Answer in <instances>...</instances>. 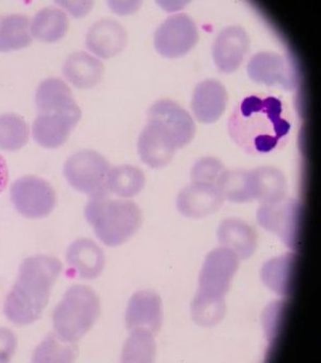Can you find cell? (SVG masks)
<instances>
[{"label":"cell","instance_id":"cell-1","mask_svg":"<svg viewBox=\"0 0 321 363\" xmlns=\"http://www.w3.org/2000/svg\"><path fill=\"white\" fill-rule=\"evenodd\" d=\"M293 127L288 106L283 100L264 94L243 98L229 118L233 141L251 155L279 151L286 145Z\"/></svg>","mask_w":321,"mask_h":363},{"label":"cell","instance_id":"cell-2","mask_svg":"<svg viewBox=\"0 0 321 363\" xmlns=\"http://www.w3.org/2000/svg\"><path fill=\"white\" fill-rule=\"evenodd\" d=\"M62 271V262L52 256H30L23 260L18 279L6 297V317L18 325L37 321L49 304L52 289Z\"/></svg>","mask_w":321,"mask_h":363},{"label":"cell","instance_id":"cell-3","mask_svg":"<svg viewBox=\"0 0 321 363\" xmlns=\"http://www.w3.org/2000/svg\"><path fill=\"white\" fill-rule=\"evenodd\" d=\"M87 222L105 245H122L141 228L143 214L131 200L112 199L106 186L89 197L85 208Z\"/></svg>","mask_w":321,"mask_h":363},{"label":"cell","instance_id":"cell-4","mask_svg":"<svg viewBox=\"0 0 321 363\" xmlns=\"http://www.w3.org/2000/svg\"><path fill=\"white\" fill-rule=\"evenodd\" d=\"M101 312L95 290L84 285L69 288L53 313L54 333L64 341L77 343L93 328Z\"/></svg>","mask_w":321,"mask_h":363},{"label":"cell","instance_id":"cell-5","mask_svg":"<svg viewBox=\"0 0 321 363\" xmlns=\"http://www.w3.org/2000/svg\"><path fill=\"white\" fill-rule=\"evenodd\" d=\"M10 196L16 210L31 220L49 216L57 204L54 187L47 179L35 175H25L14 181Z\"/></svg>","mask_w":321,"mask_h":363},{"label":"cell","instance_id":"cell-6","mask_svg":"<svg viewBox=\"0 0 321 363\" xmlns=\"http://www.w3.org/2000/svg\"><path fill=\"white\" fill-rule=\"evenodd\" d=\"M302 206L297 199L285 198L276 203L262 204L257 222L269 233H275L287 247L297 250L301 233Z\"/></svg>","mask_w":321,"mask_h":363},{"label":"cell","instance_id":"cell-7","mask_svg":"<svg viewBox=\"0 0 321 363\" xmlns=\"http://www.w3.org/2000/svg\"><path fill=\"white\" fill-rule=\"evenodd\" d=\"M110 162L103 155L91 150L73 154L66 160L64 174L69 184L89 197L105 187Z\"/></svg>","mask_w":321,"mask_h":363},{"label":"cell","instance_id":"cell-8","mask_svg":"<svg viewBox=\"0 0 321 363\" xmlns=\"http://www.w3.org/2000/svg\"><path fill=\"white\" fill-rule=\"evenodd\" d=\"M197 41V26L185 13L166 18L154 33V48L158 54L168 58L185 55Z\"/></svg>","mask_w":321,"mask_h":363},{"label":"cell","instance_id":"cell-9","mask_svg":"<svg viewBox=\"0 0 321 363\" xmlns=\"http://www.w3.org/2000/svg\"><path fill=\"white\" fill-rule=\"evenodd\" d=\"M81 118L82 110L78 104L59 111L37 113L33 121L31 135L40 147L58 149L66 143Z\"/></svg>","mask_w":321,"mask_h":363},{"label":"cell","instance_id":"cell-10","mask_svg":"<svg viewBox=\"0 0 321 363\" xmlns=\"http://www.w3.org/2000/svg\"><path fill=\"white\" fill-rule=\"evenodd\" d=\"M239 268V258L233 250L218 247L208 254L199 274V293L225 298Z\"/></svg>","mask_w":321,"mask_h":363},{"label":"cell","instance_id":"cell-11","mask_svg":"<svg viewBox=\"0 0 321 363\" xmlns=\"http://www.w3.org/2000/svg\"><path fill=\"white\" fill-rule=\"evenodd\" d=\"M137 147L141 160L150 168L158 169L172 162L178 145L174 135L162 123L148 120Z\"/></svg>","mask_w":321,"mask_h":363},{"label":"cell","instance_id":"cell-12","mask_svg":"<svg viewBox=\"0 0 321 363\" xmlns=\"http://www.w3.org/2000/svg\"><path fill=\"white\" fill-rule=\"evenodd\" d=\"M247 74L254 82L268 86L281 85L285 89H293L297 82L291 62L272 52L255 54L247 64Z\"/></svg>","mask_w":321,"mask_h":363},{"label":"cell","instance_id":"cell-13","mask_svg":"<svg viewBox=\"0 0 321 363\" xmlns=\"http://www.w3.org/2000/svg\"><path fill=\"white\" fill-rule=\"evenodd\" d=\"M250 50V38L247 31L240 26L223 29L212 48V55L218 70L231 74L239 69Z\"/></svg>","mask_w":321,"mask_h":363},{"label":"cell","instance_id":"cell-14","mask_svg":"<svg viewBox=\"0 0 321 363\" xmlns=\"http://www.w3.org/2000/svg\"><path fill=\"white\" fill-rule=\"evenodd\" d=\"M163 323L162 301L152 290H141L131 297L126 313L129 331L147 330L152 335L160 331Z\"/></svg>","mask_w":321,"mask_h":363},{"label":"cell","instance_id":"cell-15","mask_svg":"<svg viewBox=\"0 0 321 363\" xmlns=\"http://www.w3.org/2000/svg\"><path fill=\"white\" fill-rule=\"evenodd\" d=\"M224 198L218 187L209 183L193 182L179 193L177 208L179 212L189 218H202L220 210Z\"/></svg>","mask_w":321,"mask_h":363},{"label":"cell","instance_id":"cell-16","mask_svg":"<svg viewBox=\"0 0 321 363\" xmlns=\"http://www.w3.org/2000/svg\"><path fill=\"white\" fill-rule=\"evenodd\" d=\"M148 120L162 123L176 139L178 149L185 147L195 137L196 126L192 116L173 100H158L148 111Z\"/></svg>","mask_w":321,"mask_h":363},{"label":"cell","instance_id":"cell-17","mask_svg":"<svg viewBox=\"0 0 321 363\" xmlns=\"http://www.w3.org/2000/svg\"><path fill=\"white\" fill-rule=\"evenodd\" d=\"M128 41L126 29L112 18L98 21L89 28L86 47L98 57L110 58L124 51Z\"/></svg>","mask_w":321,"mask_h":363},{"label":"cell","instance_id":"cell-18","mask_svg":"<svg viewBox=\"0 0 321 363\" xmlns=\"http://www.w3.org/2000/svg\"><path fill=\"white\" fill-rule=\"evenodd\" d=\"M228 95L222 83L205 80L198 83L192 98L194 116L204 124H212L220 120L226 110Z\"/></svg>","mask_w":321,"mask_h":363},{"label":"cell","instance_id":"cell-19","mask_svg":"<svg viewBox=\"0 0 321 363\" xmlns=\"http://www.w3.org/2000/svg\"><path fill=\"white\" fill-rule=\"evenodd\" d=\"M69 267L81 279H95L105 267L102 248L91 239H78L69 246L66 254Z\"/></svg>","mask_w":321,"mask_h":363},{"label":"cell","instance_id":"cell-20","mask_svg":"<svg viewBox=\"0 0 321 363\" xmlns=\"http://www.w3.org/2000/svg\"><path fill=\"white\" fill-rule=\"evenodd\" d=\"M64 76L73 86L89 89L101 82L104 65L99 58L86 52H74L64 62Z\"/></svg>","mask_w":321,"mask_h":363},{"label":"cell","instance_id":"cell-21","mask_svg":"<svg viewBox=\"0 0 321 363\" xmlns=\"http://www.w3.org/2000/svg\"><path fill=\"white\" fill-rule=\"evenodd\" d=\"M218 239L221 245L233 250L239 260L249 259L257 247L255 229L238 218H227L221 223Z\"/></svg>","mask_w":321,"mask_h":363},{"label":"cell","instance_id":"cell-22","mask_svg":"<svg viewBox=\"0 0 321 363\" xmlns=\"http://www.w3.org/2000/svg\"><path fill=\"white\" fill-rule=\"evenodd\" d=\"M298 256L296 252L272 258L262 266L260 277L262 283L279 296L291 295L297 272Z\"/></svg>","mask_w":321,"mask_h":363},{"label":"cell","instance_id":"cell-23","mask_svg":"<svg viewBox=\"0 0 321 363\" xmlns=\"http://www.w3.org/2000/svg\"><path fill=\"white\" fill-rule=\"evenodd\" d=\"M250 172L254 200L267 204L276 203L286 198L287 179L282 171L274 167L264 166Z\"/></svg>","mask_w":321,"mask_h":363},{"label":"cell","instance_id":"cell-24","mask_svg":"<svg viewBox=\"0 0 321 363\" xmlns=\"http://www.w3.org/2000/svg\"><path fill=\"white\" fill-rule=\"evenodd\" d=\"M69 18L58 7H45L37 11L30 21L33 38L42 43H54L62 40L69 30Z\"/></svg>","mask_w":321,"mask_h":363},{"label":"cell","instance_id":"cell-25","mask_svg":"<svg viewBox=\"0 0 321 363\" xmlns=\"http://www.w3.org/2000/svg\"><path fill=\"white\" fill-rule=\"evenodd\" d=\"M35 100L37 113L59 111L77 104L69 85L59 78H49L40 83Z\"/></svg>","mask_w":321,"mask_h":363},{"label":"cell","instance_id":"cell-26","mask_svg":"<svg viewBox=\"0 0 321 363\" xmlns=\"http://www.w3.org/2000/svg\"><path fill=\"white\" fill-rule=\"evenodd\" d=\"M30 20L24 14H7L0 18V52L18 51L33 43Z\"/></svg>","mask_w":321,"mask_h":363},{"label":"cell","instance_id":"cell-27","mask_svg":"<svg viewBox=\"0 0 321 363\" xmlns=\"http://www.w3.org/2000/svg\"><path fill=\"white\" fill-rule=\"evenodd\" d=\"M146 184L143 171L130 164L112 167L106 177L105 186L110 195L129 199L139 195Z\"/></svg>","mask_w":321,"mask_h":363},{"label":"cell","instance_id":"cell-28","mask_svg":"<svg viewBox=\"0 0 321 363\" xmlns=\"http://www.w3.org/2000/svg\"><path fill=\"white\" fill-rule=\"evenodd\" d=\"M216 186L224 200L235 203H247L254 200L250 171L243 169L225 170L218 177Z\"/></svg>","mask_w":321,"mask_h":363},{"label":"cell","instance_id":"cell-29","mask_svg":"<svg viewBox=\"0 0 321 363\" xmlns=\"http://www.w3.org/2000/svg\"><path fill=\"white\" fill-rule=\"evenodd\" d=\"M78 356L76 343L64 341L55 333H49L35 348L33 362H73Z\"/></svg>","mask_w":321,"mask_h":363},{"label":"cell","instance_id":"cell-30","mask_svg":"<svg viewBox=\"0 0 321 363\" xmlns=\"http://www.w3.org/2000/svg\"><path fill=\"white\" fill-rule=\"evenodd\" d=\"M30 129L26 121L16 113L0 116V150L16 152L26 145Z\"/></svg>","mask_w":321,"mask_h":363},{"label":"cell","instance_id":"cell-31","mask_svg":"<svg viewBox=\"0 0 321 363\" xmlns=\"http://www.w3.org/2000/svg\"><path fill=\"white\" fill-rule=\"evenodd\" d=\"M225 314V298L212 297L197 291L192 302V317L197 325L211 328L223 320Z\"/></svg>","mask_w":321,"mask_h":363},{"label":"cell","instance_id":"cell-32","mask_svg":"<svg viewBox=\"0 0 321 363\" xmlns=\"http://www.w3.org/2000/svg\"><path fill=\"white\" fill-rule=\"evenodd\" d=\"M154 335L147 330H133L122 350V362H152L156 358Z\"/></svg>","mask_w":321,"mask_h":363},{"label":"cell","instance_id":"cell-33","mask_svg":"<svg viewBox=\"0 0 321 363\" xmlns=\"http://www.w3.org/2000/svg\"><path fill=\"white\" fill-rule=\"evenodd\" d=\"M224 171V164L218 158H200L192 168L191 179L192 181L198 182V183H209V184L216 185L218 177Z\"/></svg>","mask_w":321,"mask_h":363},{"label":"cell","instance_id":"cell-34","mask_svg":"<svg viewBox=\"0 0 321 363\" xmlns=\"http://www.w3.org/2000/svg\"><path fill=\"white\" fill-rule=\"evenodd\" d=\"M286 301H275L269 304L262 314V325L269 342H274L281 331L286 313Z\"/></svg>","mask_w":321,"mask_h":363},{"label":"cell","instance_id":"cell-35","mask_svg":"<svg viewBox=\"0 0 321 363\" xmlns=\"http://www.w3.org/2000/svg\"><path fill=\"white\" fill-rule=\"evenodd\" d=\"M18 350V337L13 331L0 328V362H9Z\"/></svg>","mask_w":321,"mask_h":363},{"label":"cell","instance_id":"cell-36","mask_svg":"<svg viewBox=\"0 0 321 363\" xmlns=\"http://www.w3.org/2000/svg\"><path fill=\"white\" fill-rule=\"evenodd\" d=\"M56 5L74 18H79L88 14L95 4L93 1H57Z\"/></svg>","mask_w":321,"mask_h":363},{"label":"cell","instance_id":"cell-37","mask_svg":"<svg viewBox=\"0 0 321 363\" xmlns=\"http://www.w3.org/2000/svg\"><path fill=\"white\" fill-rule=\"evenodd\" d=\"M110 9L117 14H129L139 10L141 3L136 1H110L108 3Z\"/></svg>","mask_w":321,"mask_h":363},{"label":"cell","instance_id":"cell-38","mask_svg":"<svg viewBox=\"0 0 321 363\" xmlns=\"http://www.w3.org/2000/svg\"><path fill=\"white\" fill-rule=\"evenodd\" d=\"M9 182V168L5 158L0 155V193H3Z\"/></svg>","mask_w":321,"mask_h":363}]
</instances>
